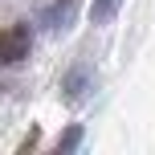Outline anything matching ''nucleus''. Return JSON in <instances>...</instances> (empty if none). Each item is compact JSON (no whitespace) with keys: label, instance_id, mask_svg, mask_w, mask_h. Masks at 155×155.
Returning a JSON list of instances; mask_svg holds the SVG:
<instances>
[{"label":"nucleus","instance_id":"obj_1","mask_svg":"<svg viewBox=\"0 0 155 155\" xmlns=\"http://www.w3.org/2000/svg\"><path fill=\"white\" fill-rule=\"evenodd\" d=\"M29 49H33V33H29V25H8L4 33H0V61H21V57H29Z\"/></svg>","mask_w":155,"mask_h":155},{"label":"nucleus","instance_id":"obj_2","mask_svg":"<svg viewBox=\"0 0 155 155\" xmlns=\"http://www.w3.org/2000/svg\"><path fill=\"white\" fill-rule=\"evenodd\" d=\"M86 86H90V74H86V70H74L70 78H65V98H70V102H82L86 94H90Z\"/></svg>","mask_w":155,"mask_h":155},{"label":"nucleus","instance_id":"obj_3","mask_svg":"<svg viewBox=\"0 0 155 155\" xmlns=\"http://www.w3.org/2000/svg\"><path fill=\"white\" fill-rule=\"evenodd\" d=\"M118 4H123V0H94V4H90V21L94 25H106L110 16L118 12Z\"/></svg>","mask_w":155,"mask_h":155},{"label":"nucleus","instance_id":"obj_4","mask_svg":"<svg viewBox=\"0 0 155 155\" xmlns=\"http://www.w3.org/2000/svg\"><path fill=\"white\" fill-rule=\"evenodd\" d=\"M70 16H74V0H65V4H57L53 12H49V29H65Z\"/></svg>","mask_w":155,"mask_h":155},{"label":"nucleus","instance_id":"obj_5","mask_svg":"<svg viewBox=\"0 0 155 155\" xmlns=\"http://www.w3.org/2000/svg\"><path fill=\"white\" fill-rule=\"evenodd\" d=\"M78 139H82V131H78V127H70V131L57 139V147H61V151H70V147H78Z\"/></svg>","mask_w":155,"mask_h":155}]
</instances>
